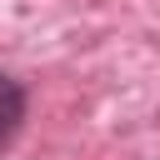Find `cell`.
Here are the masks:
<instances>
[{
	"mask_svg": "<svg viewBox=\"0 0 160 160\" xmlns=\"http://www.w3.org/2000/svg\"><path fill=\"white\" fill-rule=\"evenodd\" d=\"M25 110H30L25 85H20L15 75H5V70H0V150H10V145H15V135H20V125H25Z\"/></svg>",
	"mask_w": 160,
	"mask_h": 160,
	"instance_id": "1",
	"label": "cell"
}]
</instances>
